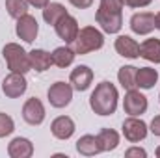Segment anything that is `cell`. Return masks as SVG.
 <instances>
[{"instance_id": "cell-1", "label": "cell", "mask_w": 160, "mask_h": 158, "mask_svg": "<svg viewBox=\"0 0 160 158\" xmlns=\"http://www.w3.org/2000/svg\"><path fill=\"white\" fill-rule=\"evenodd\" d=\"M118 87L112 82H101L95 86L91 97H89V106L97 116H112L118 108Z\"/></svg>"}, {"instance_id": "cell-2", "label": "cell", "mask_w": 160, "mask_h": 158, "mask_svg": "<svg viewBox=\"0 0 160 158\" xmlns=\"http://www.w3.org/2000/svg\"><path fill=\"white\" fill-rule=\"evenodd\" d=\"M95 19L106 34H118L123 26V2L121 0H101Z\"/></svg>"}, {"instance_id": "cell-3", "label": "cell", "mask_w": 160, "mask_h": 158, "mask_svg": "<svg viewBox=\"0 0 160 158\" xmlns=\"http://www.w3.org/2000/svg\"><path fill=\"white\" fill-rule=\"evenodd\" d=\"M102 45H104L102 32H99L95 26H84L78 30L75 41L71 43V48L75 50V54L82 56V54H89L93 50L102 48Z\"/></svg>"}, {"instance_id": "cell-4", "label": "cell", "mask_w": 160, "mask_h": 158, "mask_svg": "<svg viewBox=\"0 0 160 158\" xmlns=\"http://www.w3.org/2000/svg\"><path fill=\"white\" fill-rule=\"evenodd\" d=\"M2 56L8 63V69L11 73H21V75H26L32 65H30V58H28V52L17 45V43H8L4 48H2Z\"/></svg>"}, {"instance_id": "cell-5", "label": "cell", "mask_w": 160, "mask_h": 158, "mask_svg": "<svg viewBox=\"0 0 160 158\" xmlns=\"http://www.w3.org/2000/svg\"><path fill=\"white\" fill-rule=\"evenodd\" d=\"M48 102L54 108H65L73 99V86L67 82H54L48 87Z\"/></svg>"}, {"instance_id": "cell-6", "label": "cell", "mask_w": 160, "mask_h": 158, "mask_svg": "<svg viewBox=\"0 0 160 158\" xmlns=\"http://www.w3.org/2000/svg\"><path fill=\"white\" fill-rule=\"evenodd\" d=\"M123 108L128 116L138 117V116L145 114V110H147V97L136 89H128L123 99Z\"/></svg>"}, {"instance_id": "cell-7", "label": "cell", "mask_w": 160, "mask_h": 158, "mask_svg": "<svg viewBox=\"0 0 160 158\" xmlns=\"http://www.w3.org/2000/svg\"><path fill=\"white\" fill-rule=\"evenodd\" d=\"M123 136H125L127 141L138 143V141L145 140V136H147V125L142 119L130 116L128 119L123 121Z\"/></svg>"}, {"instance_id": "cell-8", "label": "cell", "mask_w": 160, "mask_h": 158, "mask_svg": "<svg viewBox=\"0 0 160 158\" xmlns=\"http://www.w3.org/2000/svg\"><path fill=\"white\" fill-rule=\"evenodd\" d=\"M26 87H28V82L24 78V75H21V73H9L6 78L2 80V91L9 99L21 97L26 91Z\"/></svg>"}, {"instance_id": "cell-9", "label": "cell", "mask_w": 160, "mask_h": 158, "mask_svg": "<svg viewBox=\"0 0 160 158\" xmlns=\"http://www.w3.org/2000/svg\"><path fill=\"white\" fill-rule=\"evenodd\" d=\"M15 32L19 36V39H22L24 43H32V41L38 37V32H39V24L36 21V17L32 15H22L17 19V26H15Z\"/></svg>"}, {"instance_id": "cell-10", "label": "cell", "mask_w": 160, "mask_h": 158, "mask_svg": "<svg viewBox=\"0 0 160 158\" xmlns=\"http://www.w3.org/2000/svg\"><path fill=\"white\" fill-rule=\"evenodd\" d=\"M22 119L28 125H32V126L41 125L45 121V106H43V102L39 99L32 97V99H28L24 102V106H22Z\"/></svg>"}, {"instance_id": "cell-11", "label": "cell", "mask_w": 160, "mask_h": 158, "mask_svg": "<svg viewBox=\"0 0 160 158\" xmlns=\"http://www.w3.org/2000/svg\"><path fill=\"white\" fill-rule=\"evenodd\" d=\"M54 30H56V34H58L60 39H63L65 43L71 45V43L75 41V37H77L78 30H80L78 28V21L67 13L65 17H62V19L54 24Z\"/></svg>"}, {"instance_id": "cell-12", "label": "cell", "mask_w": 160, "mask_h": 158, "mask_svg": "<svg viewBox=\"0 0 160 158\" xmlns=\"http://www.w3.org/2000/svg\"><path fill=\"white\" fill-rule=\"evenodd\" d=\"M155 15L149 11H140L130 17V30L138 36H147L155 30Z\"/></svg>"}, {"instance_id": "cell-13", "label": "cell", "mask_w": 160, "mask_h": 158, "mask_svg": "<svg viewBox=\"0 0 160 158\" xmlns=\"http://www.w3.org/2000/svg\"><path fill=\"white\" fill-rule=\"evenodd\" d=\"M69 82L73 86V89L77 91H86L91 82H93V71L88 67V65H78L71 71V77H69Z\"/></svg>"}, {"instance_id": "cell-14", "label": "cell", "mask_w": 160, "mask_h": 158, "mask_svg": "<svg viewBox=\"0 0 160 158\" xmlns=\"http://www.w3.org/2000/svg\"><path fill=\"white\" fill-rule=\"evenodd\" d=\"M50 130H52V136L58 138V140H69L73 134H75V121L67 116H60L52 121L50 125Z\"/></svg>"}, {"instance_id": "cell-15", "label": "cell", "mask_w": 160, "mask_h": 158, "mask_svg": "<svg viewBox=\"0 0 160 158\" xmlns=\"http://www.w3.org/2000/svg\"><path fill=\"white\" fill-rule=\"evenodd\" d=\"M8 155L11 158H30L34 155V145L26 138H15L8 145Z\"/></svg>"}, {"instance_id": "cell-16", "label": "cell", "mask_w": 160, "mask_h": 158, "mask_svg": "<svg viewBox=\"0 0 160 158\" xmlns=\"http://www.w3.org/2000/svg\"><path fill=\"white\" fill-rule=\"evenodd\" d=\"M116 50L123 58H140V45L132 39L130 36H119L116 39Z\"/></svg>"}, {"instance_id": "cell-17", "label": "cell", "mask_w": 160, "mask_h": 158, "mask_svg": "<svg viewBox=\"0 0 160 158\" xmlns=\"http://www.w3.org/2000/svg\"><path fill=\"white\" fill-rule=\"evenodd\" d=\"M77 151H78L82 156H95V155L102 153L97 136H91V134L82 136L78 141H77Z\"/></svg>"}, {"instance_id": "cell-18", "label": "cell", "mask_w": 160, "mask_h": 158, "mask_svg": "<svg viewBox=\"0 0 160 158\" xmlns=\"http://www.w3.org/2000/svg\"><path fill=\"white\" fill-rule=\"evenodd\" d=\"M28 58H30V65L34 71L38 73H45L50 65H52V56L41 48H34L28 52Z\"/></svg>"}, {"instance_id": "cell-19", "label": "cell", "mask_w": 160, "mask_h": 158, "mask_svg": "<svg viewBox=\"0 0 160 158\" xmlns=\"http://www.w3.org/2000/svg\"><path fill=\"white\" fill-rule=\"evenodd\" d=\"M67 15V9L60 4V2H48L45 7H43V19H45V22L47 24H50V26H54L62 17H65Z\"/></svg>"}, {"instance_id": "cell-20", "label": "cell", "mask_w": 160, "mask_h": 158, "mask_svg": "<svg viewBox=\"0 0 160 158\" xmlns=\"http://www.w3.org/2000/svg\"><path fill=\"white\" fill-rule=\"evenodd\" d=\"M52 56V63L54 65H58V67H62V69H65V67H69L73 62H75V50L71 48V47H58V48H54V52L50 54Z\"/></svg>"}, {"instance_id": "cell-21", "label": "cell", "mask_w": 160, "mask_h": 158, "mask_svg": "<svg viewBox=\"0 0 160 158\" xmlns=\"http://www.w3.org/2000/svg\"><path fill=\"white\" fill-rule=\"evenodd\" d=\"M140 56L147 62L160 63V39H145L140 45Z\"/></svg>"}, {"instance_id": "cell-22", "label": "cell", "mask_w": 160, "mask_h": 158, "mask_svg": "<svg viewBox=\"0 0 160 158\" xmlns=\"http://www.w3.org/2000/svg\"><path fill=\"white\" fill-rule=\"evenodd\" d=\"M97 140H99V145L102 149V153H108V151H114L118 145H119V134L112 128H102L99 134H97Z\"/></svg>"}, {"instance_id": "cell-23", "label": "cell", "mask_w": 160, "mask_h": 158, "mask_svg": "<svg viewBox=\"0 0 160 158\" xmlns=\"http://www.w3.org/2000/svg\"><path fill=\"white\" fill-rule=\"evenodd\" d=\"M158 80V73L153 67H140L136 73V86L142 89H151Z\"/></svg>"}, {"instance_id": "cell-24", "label": "cell", "mask_w": 160, "mask_h": 158, "mask_svg": "<svg viewBox=\"0 0 160 158\" xmlns=\"http://www.w3.org/2000/svg\"><path fill=\"white\" fill-rule=\"evenodd\" d=\"M136 73H138V67L134 65H123L118 73V80L119 84L123 86V89H136Z\"/></svg>"}, {"instance_id": "cell-25", "label": "cell", "mask_w": 160, "mask_h": 158, "mask_svg": "<svg viewBox=\"0 0 160 158\" xmlns=\"http://www.w3.org/2000/svg\"><path fill=\"white\" fill-rule=\"evenodd\" d=\"M28 0H6V9L9 13V17L13 19H19L22 15H26L28 11Z\"/></svg>"}, {"instance_id": "cell-26", "label": "cell", "mask_w": 160, "mask_h": 158, "mask_svg": "<svg viewBox=\"0 0 160 158\" xmlns=\"http://www.w3.org/2000/svg\"><path fill=\"white\" fill-rule=\"evenodd\" d=\"M13 130H15V123H13V119L9 117L8 114H2V112H0V138L9 136Z\"/></svg>"}, {"instance_id": "cell-27", "label": "cell", "mask_w": 160, "mask_h": 158, "mask_svg": "<svg viewBox=\"0 0 160 158\" xmlns=\"http://www.w3.org/2000/svg\"><path fill=\"white\" fill-rule=\"evenodd\" d=\"M147 156V151L145 149H140V147H130L125 151V158H145Z\"/></svg>"}, {"instance_id": "cell-28", "label": "cell", "mask_w": 160, "mask_h": 158, "mask_svg": "<svg viewBox=\"0 0 160 158\" xmlns=\"http://www.w3.org/2000/svg\"><path fill=\"white\" fill-rule=\"evenodd\" d=\"M121 2H123V6H128V7H145L153 0H121Z\"/></svg>"}, {"instance_id": "cell-29", "label": "cell", "mask_w": 160, "mask_h": 158, "mask_svg": "<svg viewBox=\"0 0 160 158\" xmlns=\"http://www.w3.org/2000/svg\"><path fill=\"white\" fill-rule=\"evenodd\" d=\"M75 7H78V9H86V7H89L91 4H93V0H69Z\"/></svg>"}, {"instance_id": "cell-30", "label": "cell", "mask_w": 160, "mask_h": 158, "mask_svg": "<svg viewBox=\"0 0 160 158\" xmlns=\"http://www.w3.org/2000/svg\"><path fill=\"white\" fill-rule=\"evenodd\" d=\"M151 132L155 136H160V116L153 117V121H151Z\"/></svg>"}, {"instance_id": "cell-31", "label": "cell", "mask_w": 160, "mask_h": 158, "mask_svg": "<svg viewBox=\"0 0 160 158\" xmlns=\"http://www.w3.org/2000/svg\"><path fill=\"white\" fill-rule=\"evenodd\" d=\"M28 4L34 6V7H38V9H43V7L48 4V0H28Z\"/></svg>"}, {"instance_id": "cell-32", "label": "cell", "mask_w": 160, "mask_h": 158, "mask_svg": "<svg viewBox=\"0 0 160 158\" xmlns=\"http://www.w3.org/2000/svg\"><path fill=\"white\" fill-rule=\"evenodd\" d=\"M155 26H157V28L160 30V11L157 13V15H155Z\"/></svg>"}, {"instance_id": "cell-33", "label": "cell", "mask_w": 160, "mask_h": 158, "mask_svg": "<svg viewBox=\"0 0 160 158\" xmlns=\"http://www.w3.org/2000/svg\"><path fill=\"white\" fill-rule=\"evenodd\" d=\"M157 156L160 158V145H158V147H157Z\"/></svg>"}, {"instance_id": "cell-34", "label": "cell", "mask_w": 160, "mask_h": 158, "mask_svg": "<svg viewBox=\"0 0 160 158\" xmlns=\"http://www.w3.org/2000/svg\"><path fill=\"white\" fill-rule=\"evenodd\" d=\"M158 99H160V95H158Z\"/></svg>"}]
</instances>
